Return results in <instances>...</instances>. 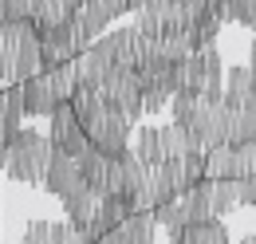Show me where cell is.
Masks as SVG:
<instances>
[{
  "instance_id": "cell-5",
  "label": "cell",
  "mask_w": 256,
  "mask_h": 244,
  "mask_svg": "<svg viewBox=\"0 0 256 244\" xmlns=\"http://www.w3.org/2000/svg\"><path fill=\"white\" fill-rule=\"evenodd\" d=\"M52 142H56V150L71 154V158H83V154H87L91 134H87V126L79 118L75 102H60V106L52 110Z\"/></svg>"
},
{
  "instance_id": "cell-6",
  "label": "cell",
  "mask_w": 256,
  "mask_h": 244,
  "mask_svg": "<svg viewBox=\"0 0 256 244\" xmlns=\"http://www.w3.org/2000/svg\"><path fill=\"white\" fill-rule=\"evenodd\" d=\"M224 79H228V71H224V63H221V52L217 48H205V52H193L190 60H186V87L182 91L201 98V94L213 91V87H224Z\"/></svg>"
},
{
  "instance_id": "cell-13",
  "label": "cell",
  "mask_w": 256,
  "mask_h": 244,
  "mask_svg": "<svg viewBox=\"0 0 256 244\" xmlns=\"http://www.w3.org/2000/svg\"><path fill=\"white\" fill-rule=\"evenodd\" d=\"M98 197L95 189H79V193H71V197H64V213H67V220L71 224H79V228H87L91 220H95V213H98Z\"/></svg>"
},
{
  "instance_id": "cell-3",
  "label": "cell",
  "mask_w": 256,
  "mask_h": 244,
  "mask_svg": "<svg viewBox=\"0 0 256 244\" xmlns=\"http://www.w3.org/2000/svg\"><path fill=\"white\" fill-rule=\"evenodd\" d=\"M130 130H134V122L118 110V106H102V114L98 118L87 122V134H91V146H98V150L114 154V158H122V154L134 146L130 142Z\"/></svg>"
},
{
  "instance_id": "cell-12",
  "label": "cell",
  "mask_w": 256,
  "mask_h": 244,
  "mask_svg": "<svg viewBox=\"0 0 256 244\" xmlns=\"http://www.w3.org/2000/svg\"><path fill=\"white\" fill-rule=\"evenodd\" d=\"M154 228H158L154 209H134L114 232H118V240H122V244H154Z\"/></svg>"
},
{
  "instance_id": "cell-11",
  "label": "cell",
  "mask_w": 256,
  "mask_h": 244,
  "mask_svg": "<svg viewBox=\"0 0 256 244\" xmlns=\"http://www.w3.org/2000/svg\"><path fill=\"white\" fill-rule=\"evenodd\" d=\"M224 102L232 106V110H240V106H248L256 102V71L244 63H236L232 71H228V79H224Z\"/></svg>"
},
{
  "instance_id": "cell-8",
  "label": "cell",
  "mask_w": 256,
  "mask_h": 244,
  "mask_svg": "<svg viewBox=\"0 0 256 244\" xmlns=\"http://www.w3.org/2000/svg\"><path fill=\"white\" fill-rule=\"evenodd\" d=\"M60 106V94L52 83V71H36L32 79H24V110L40 114V118H52V110Z\"/></svg>"
},
{
  "instance_id": "cell-4",
  "label": "cell",
  "mask_w": 256,
  "mask_h": 244,
  "mask_svg": "<svg viewBox=\"0 0 256 244\" xmlns=\"http://www.w3.org/2000/svg\"><path fill=\"white\" fill-rule=\"evenodd\" d=\"M83 166V178L95 189L98 197H110V193H122V158L98 150V146H87V154L79 158Z\"/></svg>"
},
{
  "instance_id": "cell-10",
  "label": "cell",
  "mask_w": 256,
  "mask_h": 244,
  "mask_svg": "<svg viewBox=\"0 0 256 244\" xmlns=\"http://www.w3.org/2000/svg\"><path fill=\"white\" fill-rule=\"evenodd\" d=\"M170 244H232V240H228V228L221 224V216H213V220H201V224L170 228Z\"/></svg>"
},
{
  "instance_id": "cell-14",
  "label": "cell",
  "mask_w": 256,
  "mask_h": 244,
  "mask_svg": "<svg viewBox=\"0 0 256 244\" xmlns=\"http://www.w3.org/2000/svg\"><path fill=\"white\" fill-rule=\"evenodd\" d=\"M20 114H28L24 110V83H8V91H4V118H0L4 142H12L20 134Z\"/></svg>"
},
{
  "instance_id": "cell-16",
  "label": "cell",
  "mask_w": 256,
  "mask_h": 244,
  "mask_svg": "<svg viewBox=\"0 0 256 244\" xmlns=\"http://www.w3.org/2000/svg\"><path fill=\"white\" fill-rule=\"evenodd\" d=\"M240 205V178H213V213L228 216Z\"/></svg>"
},
{
  "instance_id": "cell-17",
  "label": "cell",
  "mask_w": 256,
  "mask_h": 244,
  "mask_svg": "<svg viewBox=\"0 0 256 244\" xmlns=\"http://www.w3.org/2000/svg\"><path fill=\"white\" fill-rule=\"evenodd\" d=\"M52 83H56L60 102H71L75 91H79V63L67 60V63H60V67H52Z\"/></svg>"
},
{
  "instance_id": "cell-7",
  "label": "cell",
  "mask_w": 256,
  "mask_h": 244,
  "mask_svg": "<svg viewBox=\"0 0 256 244\" xmlns=\"http://www.w3.org/2000/svg\"><path fill=\"white\" fill-rule=\"evenodd\" d=\"M44 189H48V193H56V197L64 201V197L79 193V189H91V185H87V178H83V166H79V158H71V154L56 150V158H52V170H48V182H44Z\"/></svg>"
},
{
  "instance_id": "cell-18",
  "label": "cell",
  "mask_w": 256,
  "mask_h": 244,
  "mask_svg": "<svg viewBox=\"0 0 256 244\" xmlns=\"http://www.w3.org/2000/svg\"><path fill=\"white\" fill-rule=\"evenodd\" d=\"M36 0H0V24H12V20H32Z\"/></svg>"
},
{
  "instance_id": "cell-15",
  "label": "cell",
  "mask_w": 256,
  "mask_h": 244,
  "mask_svg": "<svg viewBox=\"0 0 256 244\" xmlns=\"http://www.w3.org/2000/svg\"><path fill=\"white\" fill-rule=\"evenodd\" d=\"M134 154L154 170L166 162V150H162V126H142L138 134H134Z\"/></svg>"
},
{
  "instance_id": "cell-2",
  "label": "cell",
  "mask_w": 256,
  "mask_h": 244,
  "mask_svg": "<svg viewBox=\"0 0 256 244\" xmlns=\"http://www.w3.org/2000/svg\"><path fill=\"white\" fill-rule=\"evenodd\" d=\"M190 138H193V150H213L232 138V106L228 102H197V114L190 122Z\"/></svg>"
},
{
  "instance_id": "cell-9",
  "label": "cell",
  "mask_w": 256,
  "mask_h": 244,
  "mask_svg": "<svg viewBox=\"0 0 256 244\" xmlns=\"http://www.w3.org/2000/svg\"><path fill=\"white\" fill-rule=\"evenodd\" d=\"M134 209H138V201H134V197H126V193H110V197H102V201H98L95 220H91V232H95V236L114 232V228H118V224L134 213Z\"/></svg>"
},
{
  "instance_id": "cell-19",
  "label": "cell",
  "mask_w": 256,
  "mask_h": 244,
  "mask_svg": "<svg viewBox=\"0 0 256 244\" xmlns=\"http://www.w3.org/2000/svg\"><path fill=\"white\" fill-rule=\"evenodd\" d=\"M224 4H228V16L236 24H248L256 32V0H224Z\"/></svg>"
},
{
  "instance_id": "cell-20",
  "label": "cell",
  "mask_w": 256,
  "mask_h": 244,
  "mask_svg": "<svg viewBox=\"0 0 256 244\" xmlns=\"http://www.w3.org/2000/svg\"><path fill=\"white\" fill-rule=\"evenodd\" d=\"M95 244H122V240H118V232H106V236H98Z\"/></svg>"
},
{
  "instance_id": "cell-1",
  "label": "cell",
  "mask_w": 256,
  "mask_h": 244,
  "mask_svg": "<svg viewBox=\"0 0 256 244\" xmlns=\"http://www.w3.org/2000/svg\"><path fill=\"white\" fill-rule=\"evenodd\" d=\"M52 158H56L52 134L20 130L12 142H4V178L8 182H24V185H44L48 170H52Z\"/></svg>"
}]
</instances>
